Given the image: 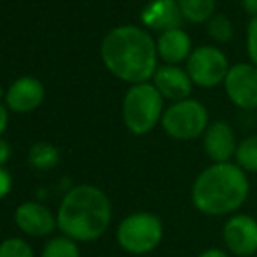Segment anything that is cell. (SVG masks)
<instances>
[{
	"mask_svg": "<svg viewBox=\"0 0 257 257\" xmlns=\"http://www.w3.org/2000/svg\"><path fill=\"white\" fill-rule=\"evenodd\" d=\"M58 231L77 243H91L112 224V201L103 189L79 184L63 194L56 210Z\"/></svg>",
	"mask_w": 257,
	"mask_h": 257,
	"instance_id": "6da1fadb",
	"label": "cell"
},
{
	"mask_svg": "<svg viewBox=\"0 0 257 257\" xmlns=\"http://www.w3.org/2000/svg\"><path fill=\"white\" fill-rule=\"evenodd\" d=\"M102 60L110 74L130 84H142L158 70V48L144 28L124 25L102 41Z\"/></svg>",
	"mask_w": 257,
	"mask_h": 257,
	"instance_id": "7a4b0ae2",
	"label": "cell"
},
{
	"mask_svg": "<svg viewBox=\"0 0 257 257\" xmlns=\"http://www.w3.org/2000/svg\"><path fill=\"white\" fill-rule=\"evenodd\" d=\"M250 194L248 177L236 163H212L191 186V201L206 217L234 215Z\"/></svg>",
	"mask_w": 257,
	"mask_h": 257,
	"instance_id": "3957f363",
	"label": "cell"
},
{
	"mask_svg": "<svg viewBox=\"0 0 257 257\" xmlns=\"http://www.w3.org/2000/svg\"><path fill=\"white\" fill-rule=\"evenodd\" d=\"M165 114V98L154 84H133L122 100V121L130 133L142 137L161 122Z\"/></svg>",
	"mask_w": 257,
	"mask_h": 257,
	"instance_id": "277c9868",
	"label": "cell"
},
{
	"mask_svg": "<svg viewBox=\"0 0 257 257\" xmlns=\"http://www.w3.org/2000/svg\"><path fill=\"white\" fill-rule=\"evenodd\" d=\"M165 236L163 220L153 212H133L115 229V241L132 255H147L161 245Z\"/></svg>",
	"mask_w": 257,
	"mask_h": 257,
	"instance_id": "5b68a950",
	"label": "cell"
},
{
	"mask_svg": "<svg viewBox=\"0 0 257 257\" xmlns=\"http://www.w3.org/2000/svg\"><path fill=\"white\" fill-rule=\"evenodd\" d=\"M210 124L208 110L201 102L193 98L172 103L165 108L161 126L173 140H196L203 137Z\"/></svg>",
	"mask_w": 257,
	"mask_h": 257,
	"instance_id": "8992f818",
	"label": "cell"
},
{
	"mask_svg": "<svg viewBox=\"0 0 257 257\" xmlns=\"http://www.w3.org/2000/svg\"><path fill=\"white\" fill-rule=\"evenodd\" d=\"M229 68L227 56L215 46H200L193 49L186 63V72L191 81L200 88L219 86L224 82Z\"/></svg>",
	"mask_w": 257,
	"mask_h": 257,
	"instance_id": "52a82bcc",
	"label": "cell"
},
{
	"mask_svg": "<svg viewBox=\"0 0 257 257\" xmlns=\"http://www.w3.org/2000/svg\"><path fill=\"white\" fill-rule=\"evenodd\" d=\"M222 241L236 257H252L257 252V219L247 213L229 215L222 227Z\"/></svg>",
	"mask_w": 257,
	"mask_h": 257,
	"instance_id": "ba28073f",
	"label": "cell"
},
{
	"mask_svg": "<svg viewBox=\"0 0 257 257\" xmlns=\"http://www.w3.org/2000/svg\"><path fill=\"white\" fill-rule=\"evenodd\" d=\"M16 227L30 238H46L58 229L56 212L41 201H23L14 210Z\"/></svg>",
	"mask_w": 257,
	"mask_h": 257,
	"instance_id": "9c48e42d",
	"label": "cell"
},
{
	"mask_svg": "<svg viewBox=\"0 0 257 257\" xmlns=\"http://www.w3.org/2000/svg\"><path fill=\"white\" fill-rule=\"evenodd\" d=\"M227 98L243 110L257 108V67L254 63H236L224 79Z\"/></svg>",
	"mask_w": 257,
	"mask_h": 257,
	"instance_id": "30bf717a",
	"label": "cell"
},
{
	"mask_svg": "<svg viewBox=\"0 0 257 257\" xmlns=\"http://www.w3.org/2000/svg\"><path fill=\"white\" fill-rule=\"evenodd\" d=\"M236 133L226 121H213L203 133V149L212 163H231L238 149Z\"/></svg>",
	"mask_w": 257,
	"mask_h": 257,
	"instance_id": "8fae6325",
	"label": "cell"
},
{
	"mask_svg": "<svg viewBox=\"0 0 257 257\" xmlns=\"http://www.w3.org/2000/svg\"><path fill=\"white\" fill-rule=\"evenodd\" d=\"M44 86L35 77H20L6 91V107L16 114H28L44 102Z\"/></svg>",
	"mask_w": 257,
	"mask_h": 257,
	"instance_id": "7c38bea8",
	"label": "cell"
},
{
	"mask_svg": "<svg viewBox=\"0 0 257 257\" xmlns=\"http://www.w3.org/2000/svg\"><path fill=\"white\" fill-rule=\"evenodd\" d=\"M153 81L163 98L172 100L173 103L187 100L193 91V81H191L189 74L177 65L158 67Z\"/></svg>",
	"mask_w": 257,
	"mask_h": 257,
	"instance_id": "4fadbf2b",
	"label": "cell"
},
{
	"mask_svg": "<svg viewBox=\"0 0 257 257\" xmlns=\"http://www.w3.org/2000/svg\"><path fill=\"white\" fill-rule=\"evenodd\" d=\"M140 20L146 27L153 30L168 32L180 28L184 23V16L177 0H153L140 14Z\"/></svg>",
	"mask_w": 257,
	"mask_h": 257,
	"instance_id": "5bb4252c",
	"label": "cell"
},
{
	"mask_svg": "<svg viewBox=\"0 0 257 257\" xmlns=\"http://www.w3.org/2000/svg\"><path fill=\"white\" fill-rule=\"evenodd\" d=\"M156 48H158V56L163 61H166V65H177L184 60L187 61L189 54L193 53L191 37L182 28L163 32L158 37Z\"/></svg>",
	"mask_w": 257,
	"mask_h": 257,
	"instance_id": "9a60e30c",
	"label": "cell"
},
{
	"mask_svg": "<svg viewBox=\"0 0 257 257\" xmlns=\"http://www.w3.org/2000/svg\"><path fill=\"white\" fill-rule=\"evenodd\" d=\"M60 163V151L49 142H35L28 151V165L39 172H48L58 166Z\"/></svg>",
	"mask_w": 257,
	"mask_h": 257,
	"instance_id": "2e32d148",
	"label": "cell"
},
{
	"mask_svg": "<svg viewBox=\"0 0 257 257\" xmlns=\"http://www.w3.org/2000/svg\"><path fill=\"white\" fill-rule=\"evenodd\" d=\"M184 20L191 23H208L215 11V0H177Z\"/></svg>",
	"mask_w": 257,
	"mask_h": 257,
	"instance_id": "e0dca14e",
	"label": "cell"
},
{
	"mask_svg": "<svg viewBox=\"0 0 257 257\" xmlns=\"http://www.w3.org/2000/svg\"><path fill=\"white\" fill-rule=\"evenodd\" d=\"M41 257H82L81 247L77 241L70 240L68 236L58 234V236H51L44 243L41 252Z\"/></svg>",
	"mask_w": 257,
	"mask_h": 257,
	"instance_id": "ac0fdd59",
	"label": "cell"
},
{
	"mask_svg": "<svg viewBox=\"0 0 257 257\" xmlns=\"http://www.w3.org/2000/svg\"><path fill=\"white\" fill-rule=\"evenodd\" d=\"M234 163L245 173H257V135H248L238 144Z\"/></svg>",
	"mask_w": 257,
	"mask_h": 257,
	"instance_id": "d6986e66",
	"label": "cell"
},
{
	"mask_svg": "<svg viewBox=\"0 0 257 257\" xmlns=\"http://www.w3.org/2000/svg\"><path fill=\"white\" fill-rule=\"evenodd\" d=\"M206 30H208L210 37L215 42H219V44H227L234 35L233 21H231L226 14H213L208 20Z\"/></svg>",
	"mask_w": 257,
	"mask_h": 257,
	"instance_id": "ffe728a7",
	"label": "cell"
},
{
	"mask_svg": "<svg viewBox=\"0 0 257 257\" xmlns=\"http://www.w3.org/2000/svg\"><path fill=\"white\" fill-rule=\"evenodd\" d=\"M0 257H35V252L25 238L11 236L0 241Z\"/></svg>",
	"mask_w": 257,
	"mask_h": 257,
	"instance_id": "44dd1931",
	"label": "cell"
},
{
	"mask_svg": "<svg viewBox=\"0 0 257 257\" xmlns=\"http://www.w3.org/2000/svg\"><path fill=\"white\" fill-rule=\"evenodd\" d=\"M247 53L257 67V16H254L247 28Z\"/></svg>",
	"mask_w": 257,
	"mask_h": 257,
	"instance_id": "7402d4cb",
	"label": "cell"
},
{
	"mask_svg": "<svg viewBox=\"0 0 257 257\" xmlns=\"http://www.w3.org/2000/svg\"><path fill=\"white\" fill-rule=\"evenodd\" d=\"M13 191V175L6 166H0V201Z\"/></svg>",
	"mask_w": 257,
	"mask_h": 257,
	"instance_id": "603a6c76",
	"label": "cell"
},
{
	"mask_svg": "<svg viewBox=\"0 0 257 257\" xmlns=\"http://www.w3.org/2000/svg\"><path fill=\"white\" fill-rule=\"evenodd\" d=\"M13 156V149H11V144L6 139H0V166H6L7 161Z\"/></svg>",
	"mask_w": 257,
	"mask_h": 257,
	"instance_id": "cb8c5ba5",
	"label": "cell"
},
{
	"mask_svg": "<svg viewBox=\"0 0 257 257\" xmlns=\"http://www.w3.org/2000/svg\"><path fill=\"white\" fill-rule=\"evenodd\" d=\"M7 122H9V108L6 107V103L0 102V139L7 130Z\"/></svg>",
	"mask_w": 257,
	"mask_h": 257,
	"instance_id": "d4e9b609",
	"label": "cell"
},
{
	"mask_svg": "<svg viewBox=\"0 0 257 257\" xmlns=\"http://www.w3.org/2000/svg\"><path fill=\"white\" fill-rule=\"evenodd\" d=\"M198 257H229L227 255V252L226 250H222V248H206V250L201 252Z\"/></svg>",
	"mask_w": 257,
	"mask_h": 257,
	"instance_id": "484cf974",
	"label": "cell"
},
{
	"mask_svg": "<svg viewBox=\"0 0 257 257\" xmlns=\"http://www.w3.org/2000/svg\"><path fill=\"white\" fill-rule=\"evenodd\" d=\"M241 6L252 16H257V0H241Z\"/></svg>",
	"mask_w": 257,
	"mask_h": 257,
	"instance_id": "4316f807",
	"label": "cell"
},
{
	"mask_svg": "<svg viewBox=\"0 0 257 257\" xmlns=\"http://www.w3.org/2000/svg\"><path fill=\"white\" fill-rule=\"evenodd\" d=\"M2 96L6 98V93H2V88H0V98H2Z\"/></svg>",
	"mask_w": 257,
	"mask_h": 257,
	"instance_id": "83f0119b",
	"label": "cell"
},
{
	"mask_svg": "<svg viewBox=\"0 0 257 257\" xmlns=\"http://www.w3.org/2000/svg\"><path fill=\"white\" fill-rule=\"evenodd\" d=\"M255 219H257V215H255Z\"/></svg>",
	"mask_w": 257,
	"mask_h": 257,
	"instance_id": "f1b7e54d",
	"label": "cell"
}]
</instances>
